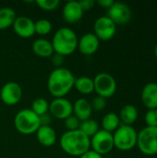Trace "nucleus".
Listing matches in <instances>:
<instances>
[{"instance_id":"18","label":"nucleus","mask_w":157,"mask_h":158,"mask_svg":"<svg viewBox=\"0 0 157 158\" xmlns=\"http://www.w3.org/2000/svg\"><path fill=\"white\" fill-rule=\"evenodd\" d=\"M36 137L38 142L45 147L52 146L56 141V133L50 126H40L36 131Z\"/></svg>"},{"instance_id":"19","label":"nucleus","mask_w":157,"mask_h":158,"mask_svg":"<svg viewBox=\"0 0 157 158\" xmlns=\"http://www.w3.org/2000/svg\"><path fill=\"white\" fill-rule=\"evenodd\" d=\"M32 51L40 57H51L54 54L52 43L44 38H39L33 42Z\"/></svg>"},{"instance_id":"23","label":"nucleus","mask_w":157,"mask_h":158,"mask_svg":"<svg viewBox=\"0 0 157 158\" xmlns=\"http://www.w3.org/2000/svg\"><path fill=\"white\" fill-rule=\"evenodd\" d=\"M74 87L81 94H90L94 91L93 80L89 77H79L75 80Z\"/></svg>"},{"instance_id":"36","label":"nucleus","mask_w":157,"mask_h":158,"mask_svg":"<svg viewBox=\"0 0 157 158\" xmlns=\"http://www.w3.org/2000/svg\"><path fill=\"white\" fill-rule=\"evenodd\" d=\"M155 58L157 59V44H155Z\"/></svg>"},{"instance_id":"14","label":"nucleus","mask_w":157,"mask_h":158,"mask_svg":"<svg viewBox=\"0 0 157 158\" xmlns=\"http://www.w3.org/2000/svg\"><path fill=\"white\" fill-rule=\"evenodd\" d=\"M12 28L15 33L21 38H30L35 33L34 21L26 16L17 17Z\"/></svg>"},{"instance_id":"27","label":"nucleus","mask_w":157,"mask_h":158,"mask_svg":"<svg viewBox=\"0 0 157 158\" xmlns=\"http://www.w3.org/2000/svg\"><path fill=\"white\" fill-rule=\"evenodd\" d=\"M35 3L41 9L45 11L55 10L59 6L58 0H37L35 1Z\"/></svg>"},{"instance_id":"24","label":"nucleus","mask_w":157,"mask_h":158,"mask_svg":"<svg viewBox=\"0 0 157 158\" xmlns=\"http://www.w3.org/2000/svg\"><path fill=\"white\" fill-rule=\"evenodd\" d=\"M79 130L91 139L99 131V124L96 120L89 118V119L81 121Z\"/></svg>"},{"instance_id":"31","label":"nucleus","mask_w":157,"mask_h":158,"mask_svg":"<svg viewBox=\"0 0 157 158\" xmlns=\"http://www.w3.org/2000/svg\"><path fill=\"white\" fill-rule=\"evenodd\" d=\"M64 57L63 56L59 55V54H56V53H54L52 56H51V63L56 67V69L57 68H61L63 63H64Z\"/></svg>"},{"instance_id":"25","label":"nucleus","mask_w":157,"mask_h":158,"mask_svg":"<svg viewBox=\"0 0 157 158\" xmlns=\"http://www.w3.org/2000/svg\"><path fill=\"white\" fill-rule=\"evenodd\" d=\"M37 116H43L44 114H47L49 112V103L46 99L43 97L36 98L31 105V108Z\"/></svg>"},{"instance_id":"29","label":"nucleus","mask_w":157,"mask_h":158,"mask_svg":"<svg viewBox=\"0 0 157 158\" xmlns=\"http://www.w3.org/2000/svg\"><path fill=\"white\" fill-rule=\"evenodd\" d=\"M145 123L147 127L157 128V108L156 109H148L145 114Z\"/></svg>"},{"instance_id":"2","label":"nucleus","mask_w":157,"mask_h":158,"mask_svg":"<svg viewBox=\"0 0 157 158\" xmlns=\"http://www.w3.org/2000/svg\"><path fill=\"white\" fill-rule=\"evenodd\" d=\"M62 150L69 156H81L91 148V139L80 130L66 131L60 138Z\"/></svg>"},{"instance_id":"30","label":"nucleus","mask_w":157,"mask_h":158,"mask_svg":"<svg viewBox=\"0 0 157 158\" xmlns=\"http://www.w3.org/2000/svg\"><path fill=\"white\" fill-rule=\"evenodd\" d=\"M91 106H92V109L93 111H96V112H101L102 110H104L106 106V100L101 96H96L93 99V101L91 102Z\"/></svg>"},{"instance_id":"8","label":"nucleus","mask_w":157,"mask_h":158,"mask_svg":"<svg viewBox=\"0 0 157 158\" xmlns=\"http://www.w3.org/2000/svg\"><path fill=\"white\" fill-rule=\"evenodd\" d=\"M91 148L102 156L110 153L114 148L113 133L99 130L97 133L91 138Z\"/></svg>"},{"instance_id":"28","label":"nucleus","mask_w":157,"mask_h":158,"mask_svg":"<svg viewBox=\"0 0 157 158\" xmlns=\"http://www.w3.org/2000/svg\"><path fill=\"white\" fill-rule=\"evenodd\" d=\"M64 123H65V127H66V129L68 130V131H77V130H79L81 121L72 114L71 116L68 117V118L64 120Z\"/></svg>"},{"instance_id":"20","label":"nucleus","mask_w":157,"mask_h":158,"mask_svg":"<svg viewBox=\"0 0 157 158\" xmlns=\"http://www.w3.org/2000/svg\"><path fill=\"white\" fill-rule=\"evenodd\" d=\"M138 110L136 106L133 105H126L124 106L119 113V119L122 125L131 126L138 118Z\"/></svg>"},{"instance_id":"21","label":"nucleus","mask_w":157,"mask_h":158,"mask_svg":"<svg viewBox=\"0 0 157 158\" xmlns=\"http://www.w3.org/2000/svg\"><path fill=\"white\" fill-rule=\"evenodd\" d=\"M119 126H120V119L118 115H117L116 113L110 112L104 116L102 119V128H103L102 130L113 133L118 130Z\"/></svg>"},{"instance_id":"32","label":"nucleus","mask_w":157,"mask_h":158,"mask_svg":"<svg viewBox=\"0 0 157 158\" xmlns=\"http://www.w3.org/2000/svg\"><path fill=\"white\" fill-rule=\"evenodd\" d=\"M79 3L83 11H88L92 9L95 5V2L93 0H81L79 1Z\"/></svg>"},{"instance_id":"26","label":"nucleus","mask_w":157,"mask_h":158,"mask_svg":"<svg viewBox=\"0 0 157 158\" xmlns=\"http://www.w3.org/2000/svg\"><path fill=\"white\" fill-rule=\"evenodd\" d=\"M34 31L39 35H47L52 31V23L45 19H38L34 22Z\"/></svg>"},{"instance_id":"1","label":"nucleus","mask_w":157,"mask_h":158,"mask_svg":"<svg viewBox=\"0 0 157 158\" xmlns=\"http://www.w3.org/2000/svg\"><path fill=\"white\" fill-rule=\"evenodd\" d=\"M76 78L73 73L66 68L55 69L49 75L47 88L55 98L65 97L74 87Z\"/></svg>"},{"instance_id":"10","label":"nucleus","mask_w":157,"mask_h":158,"mask_svg":"<svg viewBox=\"0 0 157 158\" xmlns=\"http://www.w3.org/2000/svg\"><path fill=\"white\" fill-rule=\"evenodd\" d=\"M131 10L130 6L122 2H114L107 9V17L116 25H124L131 19Z\"/></svg>"},{"instance_id":"17","label":"nucleus","mask_w":157,"mask_h":158,"mask_svg":"<svg viewBox=\"0 0 157 158\" xmlns=\"http://www.w3.org/2000/svg\"><path fill=\"white\" fill-rule=\"evenodd\" d=\"M72 105H73V115L80 121H83L91 118L93 113L91 102H89L85 98H79Z\"/></svg>"},{"instance_id":"11","label":"nucleus","mask_w":157,"mask_h":158,"mask_svg":"<svg viewBox=\"0 0 157 158\" xmlns=\"http://www.w3.org/2000/svg\"><path fill=\"white\" fill-rule=\"evenodd\" d=\"M49 114L55 118L65 120L73 114V105L65 97L55 98L49 104Z\"/></svg>"},{"instance_id":"12","label":"nucleus","mask_w":157,"mask_h":158,"mask_svg":"<svg viewBox=\"0 0 157 158\" xmlns=\"http://www.w3.org/2000/svg\"><path fill=\"white\" fill-rule=\"evenodd\" d=\"M22 97V89L15 81H8L3 85L0 91V98L6 106H15Z\"/></svg>"},{"instance_id":"15","label":"nucleus","mask_w":157,"mask_h":158,"mask_svg":"<svg viewBox=\"0 0 157 158\" xmlns=\"http://www.w3.org/2000/svg\"><path fill=\"white\" fill-rule=\"evenodd\" d=\"M83 10L80 6L79 1H68L65 4L62 9V15L65 21L70 24L79 22L83 17Z\"/></svg>"},{"instance_id":"6","label":"nucleus","mask_w":157,"mask_h":158,"mask_svg":"<svg viewBox=\"0 0 157 158\" xmlns=\"http://www.w3.org/2000/svg\"><path fill=\"white\" fill-rule=\"evenodd\" d=\"M137 146L145 156H155L157 154V128L145 127L139 133Z\"/></svg>"},{"instance_id":"35","label":"nucleus","mask_w":157,"mask_h":158,"mask_svg":"<svg viewBox=\"0 0 157 158\" xmlns=\"http://www.w3.org/2000/svg\"><path fill=\"white\" fill-rule=\"evenodd\" d=\"M115 1L113 0H98L97 1V4L99 6H101L102 7H105V8H109L113 4H114Z\"/></svg>"},{"instance_id":"13","label":"nucleus","mask_w":157,"mask_h":158,"mask_svg":"<svg viewBox=\"0 0 157 158\" xmlns=\"http://www.w3.org/2000/svg\"><path fill=\"white\" fill-rule=\"evenodd\" d=\"M100 45V40L94 33L88 32L83 34L78 41V50L84 56H92L97 52Z\"/></svg>"},{"instance_id":"34","label":"nucleus","mask_w":157,"mask_h":158,"mask_svg":"<svg viewBox=\"0 0 157 158\" xmlns=\"http://www.w3.org/2000/svg\"><path fill=\"white\" fill-rule=\"evenodd\" d=\"M80 158H103V156L99 154H97L96 152L93 151V150H89L86 153H84L82 156H81Z\"/></svg>"},{"instance_id":"22","label":"nucleus","mask_w":157,"mask_h":158,"mask_svg":"<svg viewBox=\"0 0 157 158\" xmlns=\"http://www.w3.org/2000/svg\"><path fill=\"white\" fill-rule=\"evenodd\" d=\"M16 12L11 7H1L0 8V30L7 29L11 27L16 19Z\"/></svg>"},{"instance_id":"3","label":"nucleus","mask_w":157,"mask_h":158,"mask_svg":"<svg viewBox=\"0 0 157 158\" xmlns=\"http://www.w3.org/2000/svg\"><path fill=\"white\" fill-rule=\"evenodd\" d=\"M78 41V36L73 30L68 27H62L55 32L51 43L54 53L66 56L73 54L77 50Z\"/></svg>"},{"instance_id":"9","label":"nucleus","mask_w":157,"mask_h":158,"mask_svg":"<svg viewBox=\"0 0 157 158\" xmlns=\"http://www.w3.org/2000/svg\"><path fill=\"white\" fill-rule=\"evenodd\" d=\"M117 31V25L107 17L98 18L93 24V33L100 41L111 40Z\"/></svg>"},{"instance_id":"7","label":"nucleus","mask_w":157,"mask_h":158,"mask_svg":"<svg viewBox=\"0 0 157 158\" xmlns=\"http://www.w3.org/2000/svg\"><path fill=\"white\" fill-rule=\"evenodd\" d=\"M94 92L98 96L105 99L112 97L117 91V81L115 78L106 72L97 74L93 79Z\"/></svg>"},{"instance_id":"4","label":"nucleus","mask_w":157,"mask_h":158,"mask_svg":"<svg viewBox=\"0 0 157 158\" xmlns=\"http://www.w3.org/2000/svg\"><path fill=\"white\" fill-rule=\"evenodd\" d=\"M14 126L16 130L24 135L36 133L40 128V118L31 109L25 108L19 110L14 118Z\"/></svg>"},{"instance_id":"33","label":"nucleus","mask_w":157,"mask_h":158,"mask_svg":"<svg viewBox=\"0 0 157 158\" xmlns=\"http://www.w3.org/2000/svg\"><path fill=\"white\" fill-rule=\"evenodd\" d=\"M39 118H40V126H50V123L52 121V116L49 113L40 116Z\"/></svg>"},{"instance_id":"16","label":"nucleus","mask_w":157,"mask_h":158,"mask_svg":"<svg viewBox=\"0 0 157 158\" xmlns=\"http://www.w3.org/2000/svg\"><path fill=\"white\" fill-rule=\"evenodd\" d=\"M142 102L148 109L157 108V83L149 82L142 90Z\"/></svg>"},{"instance_id":"5","label":"nucleus","mask_w":157,"mask_h":158,"mask_svg":"<svg viewBox=\"0 0 157 158\" xmlns=\"http://www.w3.org/2000/svg\"><path fill=\"white\" fill-rule=\"evenodd\" d=\"M137 138L138 132L132 126L121 124L113 132L114 147L123 152L130 151L137 145Z\"/></svg>"}]
</instances>
